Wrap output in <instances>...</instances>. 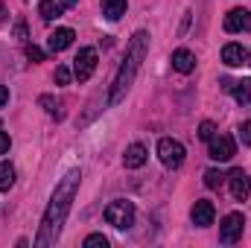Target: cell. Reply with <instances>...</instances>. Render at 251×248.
Instances as JSON below:
<instances>
[{"instance_id": "cell-1", "label": "cell", "mask_w": 251, "mask_h": 248, "mask_svg": "<svg viewBox=\"0 0 251 248\" xmlns=\"http://www.w3.org/2000/svg\"><path fill=\"white\" fill-rule=\"evenodd\" d=\"M79 181H82V173H79V170H70L62 181H59L53 198H50V204H47V210H44L41 231H38V237H35V246L38 248L53 246V243L59 240L62 222H64V216H67V210H70V204H73V196H76V190H79Z\"/></svg>"}, {"instance_id": "cell-2", "label": "cell", "mask_w": 251, "mask_h": 248, "mask_svg": "<svg viewBox=\"0 0 251 248\" xmlns=\"http://www.w3.org/2000/svg\"><path fill=\"white\" fill-rule=\"evenodd\" d=\"M146 50H149V32L137 29V32L131 35L128 47H126V59H123V64L117 67V76H114V82H111V94H108V102H111V105H117L126 94H128V88H131V82H134L140 64L146 59Z\"/></svg>"}, {"instance_id": "cell-3", "label": "cell", "mask_w": 251, "mask_h": 248, "mask_svg": "<svg viewBox=\"0 0 251 248\" xmlns=\"http://www.w3.org/2000/svg\"><path fill=\"white\" fill-rule=\"evenodd\" d=\"M105 222L114 225L117 231H128L134 225V204L126 201V198H114L108 207H105Z\"/></svg>"}, {"instance_id": "cell-4", "label": "cell", "mask_w": 251, "mask_h": 248, "mask_svg": "<svg viewBox=\"0 0 251 248\" xmlns=\"http://www.w3.org/2000/svg\"><path fill=\"white\" fill-rule=\"evenodd\" d=\"M184 146L178 143V140H173V137H161L158 140V158H161V164L164 167H170V170H176V167H181L184 164Z\"/></svg>"}, {"instance_id": "cell-5", "label": "cell", "mask_w": 251, "mask_h": 248, "mask_svg": "<svg viewBox=\"0 0 251 248\" xmlns=\"http://www.w3.org/2000/svg\"><path fill=\"white\" fill-rule=\"evenodd\" d=\"M243 231H246V219H243V213H228V216L219 222V243L234 246V243L243 237Z\"/></svg>"}, {"instance_id": "cell-6", "label": "cell", "mask_w": 251, "mask_h": 248, "mask_svg": "<svg viewBox=\"0 0 251 248\" xmlns=\"http://www.w3.org/2000/svg\"><path fill=\"white\" fill-rule=\"evenodd\" d=\"M94 70H97V50H94V47H82L79 56L73 59V76H76L79 82H88Z\"/></svg>"}, {"instance_id": "cell-7", "label": "cell", "mask_w": 251, "mask_h": 248, "mask_svg": "<svg viewBox=\"0 0 251 248\" xmlns=\"http://www.w3.org/2000/svg\"><path fill=\"white\" fill-rule=\"evenodd\" d=\"M234 152H237V143H234V137H228V134H213L210 137V158L213 161H231L234 158Z\"/></svg>"}, {"instance_id": "cell-8", "label": "cell", "mask_w": 251, "mask_h": 248, "mask_svg": "<svg viewBox=\"0 0 251 248\" xmlns=\"http://www.w3.org/2000/svg\"><path fill=\"white\" fill-rule=\"evenodd\" d=\"M228 184H231V196L237 198V201H246L251 193V178L246 170H231L228 173V178H225Z\"/></svg>"}, {"instance_id": "cell-9", "label": "cell", "mask_w": 251, "mask_h": 248, "mask_svg": "<svg viewBox=\"0 0 251 248\" xmlns=\"http://www.w3.org/2000/svg\"><path fill=\"white\" fill-rule=\"evenodd\" d=\"M225 29L228 32H251V12L249 9H231L225 15Z\"/></svg>"}, {"instance_id": "cell-10", "label": "cell", "mask_w": 251, "mask_h": 248, "mask_svg": "<svg viewBox=\"0 0 251 248\" xmlns=\"http://www.w3.org/2000/svg\"><path fill=\"white\" fill-rule=\"evenodd\" d=\"M190 216H193V225H199V228H207V225H213V216H216V210H213V201H207V198H199V201L193 204Z\"/></svg>"}, {"instance_id": "cell-11", "label": "cell", "mask_w": 251, "mask_h": 248, "mask_svg": "<svg viewBox=\"0 0 251 248\" xmlns=\"http://www.w3.org/2000/svg\"><path fill=\"white\" fill-rule=\"evenodd\" d=\"M73 38H76V32H73L70 26H59V29H53V32L47 35V47H50L53 53H62V50H67V47L73 44Z\"/></svg>"}, {"instance_id": "cell-12", "label": "cell", "mask_w": 251, "mask_h": 248, "mask_svg": "<svg viewBox=\"0 0 251 248\" xmlns=\"http://www.w3.org/2000/svg\"><path fill=\"white\" fill-rule=\"evenodd\" d=\"M73 6H76V0H41L38 12H41L44 21H56L59 15H64V12L73 9Z\"/></svg>"}, {"instance_id": "cell-13", "label": "cell", "mask_w": 251, "mask_h": 248, "mask_svg": "<svg viewBox=\"0 0 251 248\" xmlns=\"http://www.w3.org/2000/svg\"><path fill=\"white\" fill-rule=\"evenodd\" d=\"M222 62L228 64V67H240V64H246L249 62V50L243 47V44H225L222 47Z\"/></svg>"}, {"instance_id": "cell-14", "label": "cell", "mask_w": 251, "mask_h": 248, "mask_svg": "<svg viewBox=\"0 0 251 248\" xmlns=\"http://www.w3.org/2000/svg\"><path fill=\"white\" fill-rule=\"evenodd\" d=\"M146 158H149L146 146H143V143H131V146L126 149V155H123V164L128 167V170H137V167L146 164Z\"/></svg>"}, {"instance_id": "cell-15", "label": "cell", "mask_w": 251, "mask_h": 248, "mask_svg": "<svg viewBox=\"0 0 251 248\" xmlns=\"http://www.w3.org/2000/svg\"><path fill=\"white\" fill-rule=\"evenodd\" d=\"M193 67H196V56L190 53V50H176L173 53V70H178V73H193Z\"/></svg>"}, {"instance_id": "cell-16", "label": "cell", "mask_w": 251, "mask_h": 248, "mask_svg": "<svg viewBox=\"0 0 251 248\" xmlns=\"http://www.w3.org/2000/svg\"><path fill=\"white\" fill-rule=\"evenodd\" d=\"M102 15L108 21H120L126 15V0H102Z\"/></svg>"}, {"instance_id": "cell-17", "label": "cell", "mask_w": 251, "mask_h": 248, "mask_svg": "<svg viewBox=\"0 0 251 248\" xmlns=\"http://www.w3.org/2000/svg\"><path fill=\"white\" fill-rule=\"evenodd\" d=\"M231 94H234V99H237V102L249 105V102H251V79H240V82H234Z\"/></svg>"}, {"instance_id": "cell-18", "label": "cell", "mask_w": 251, "mask_h": 248, "mask_svg": "<svg viewBox=\"0 0 251 248\" xmlns=\"http://www.w3.org/2000/svg\"><path fill=\"white\" fill-rule=\"evenodd\" d=\"M225 178H228L225 173H219V170H207V173H204V187H207V190H219V187L225 184Z\"/></svg>"}, {"instance_id": "cell-19", "label": "cell", "mask_w": 251, "mask_h": 248, "mask_svg": "<svg viewBox=\"0 0 251 248\" xmlns=\"http://www.w3.org/2000/svg\"><path fill=\"white\" fill-rule=\"evenodd\" d=\"M15 184V167L12 164H0V190H9Z\"/></svg>"}, {"instance_id": "cell-20", "label": "cell", "mask_w": 251, "mask_h": 248, "mask_svg": "<svg viewBox=\"0 0 251 248\" xmlns=\"http://www.w3.org/2000/svg\"><path fill=\"white\" fill-rule=\"evenodd\" d=\"M38 102H41V105L47 108V114H50V117H56V120H62V102H56L53 97H41Z\"/></svg>"}, {"instance_id": "cell-21", "label": "cell", "mask_w": 251, "mask_h": 248, "mask_svg": "<svg viewBox=\"0 0 251 248\" xmlns=\"http://www.w3.org/2000/svg\"><path fill=\"white\" fill-rule=\"evenodd\" d=\"M53 79H56V85H70L73 73H70V67H67V64H59V67H56V76H53Z\"/></svg>"}, {"instance_id": "cell-22", "label": "cell", "mask_w": 251, "mask_h": 248, "mask_svg": "<svg viewBox=\"0 0 251 248\" xmlns=\"http://www.w3.org/2000/svg\"><path fill=\"white\" fill-rule=\"evenodd\" d=\"M85 248H108V240L102 234H91V237H85Z\"/></svg>"}, {"instance_id": "cell-23", "label": "cell", "mask_w": 251, "mask_h": 248, "mask_svg": "<svg viewBox=\"0 0 251 248\" xmlns=\"http://www.w3.org/2000/svg\"><path fill=\"white\" fill-rule=\"evenodd\" d=\"M213 134H216V125L210 123V120H204V123L199 125V137H201V140H207V143H210V137H213Z\"/></svg>"}, {"instance_id": "cell-24", "label": "cell", "mask_w": 251, "mask_h": 248, "mask_svg": "<svg viewBox=\"0 0 251 248\" xmlns=\"http://www.w3.org/2000/svg\"><path fill=\"white\" fill-rule=\"evenodd\" d=\"M26 59H29V62H44V50L35 47V44H29V47H26Z\"/></svg>"}, {"instance_id": "cell-25", "label": "cell", "mask_w": 251, "mask_h": 248, "mask_svg": "<svg viewBox=\"0 0 251 248\" xmlns=\"http://www.w3.org/2000/svg\"><path fill=\"white\" fill-rule=\"evenodd\" d=\"M240 140H243L246 146H251V120H246V123L240 125Z\"/></svg>"}, {"instance_id": "cell-26", "label": "cell", "mask_w": 251, "mask_h": 248, "mask_svg": "<svg viewBox=\"0 0 251 248\" xmlns=\"http://www.w3.org/2000/svg\"><path fill=\"white\" fill-rule=\"evenodd\" d=\"M9 146H12L9 134H6V131H0V155H6V152H9Z\"/></svg>"}, {"instance_id": "cell-27", "label": "cell", "mask_w": 251, "mask_h": 248, "mask_svg": "<svg viewBox=\"0 0 251 248\" xmlns=\"http://www.w3.org/2000/svg\"><path fill=\"white\" fill-rule=\"evenodd\" d=\"M6 102H9V91H6V88H3V85H0V108H3V105H6Z\"/></svg>"}, {"instance_id": "cell-28", "label": "cell", "mask_w": 251, "mask_h": 248, "mask_svg": "<svg viewBox=\"0 0 251 248\" xmlns=\"http://www.w3.org/2000/svg\"><path fill=\"white\" fill-rule=\"evenodd\" d=\"M3 18H6V6L0 3V24H3Z\"/></svg>"}, {"instance_id": "cell-29", "label": "cell", "mask_w": 251, "mask_h": 248, "mask_svg": "<svg viewBox=\"0 0 251 248\" xmlns=\"http://www.w3.org/2000/svg\"><path fill=\"white\" fill-rule=\"evenodd\" d=\"M249 64H251V50H249Z\"/></svg>"}]
</instances>
